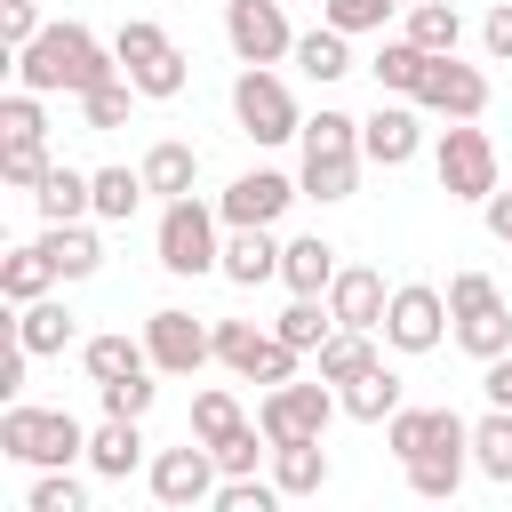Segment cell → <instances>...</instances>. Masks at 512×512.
Returning a JSON list of instances; mask_svg holds the SVG:
<instances>
[{"label": "cell", "instance_id": "22", "mask_svg": "<svg viewBox=\"0 0 512 512\" xmlns=\"http://www.w3.org/2000/svg\"><path fill=\"white\" fill-rule=\"evenodd\" d=\"M136 464H144V432H136V416H104V424L88 432V472L128 480Z\"/></svg>", "mask_w": 512, "mask_h": 512}, {"label": "cell", "instance_id": "26", "mask_svg": "<svg viewBox=\"0 0 512 512\" xmlns=\"http://www.w3.org/2000/svg\"><path fill=\"white\" fill-rule=\"evenodd\" d=\"M272 480H280V496H320L328 488V448L320 440H280L272 448Z\"/></svg>", "mask_w": 512, "mask_h": 512}, {"label": "cell", "instance_id": "33", "mask_svg": "<svg viewBox=\"0 0 512 512\" xmlns=\"http://www.w3.org/2000/svg\"><path fill=\"white\" fill-rule=\"evenodd\" d=\"M80 368H88L96 384H112V376H136V368H152V352H144L136 336H88V344H80Z\"/></svg>", "mask_w": 512, "mask_h": 512}, {"label": "cell", "instance_id": "16", "mask_svg": "<svg viewBox=\"0 0 512 512\" xmlns=\"http://www.w3.org/2000/svg\"><path fill=\"white\" fill-rule=\"evenodd\" d=\"M360 144H304V168H296V184H304V200H352L360 192Z\"/></svg>", "mask_w": 512, "mask_h": 512}, {"label": "cell", "instance_id": "45", "mask_svg": "<svg viewBox=\"0 0 512 512\" xmlns=\"http://www.w3.org/2000/svg\"><path fill=\"white\" fill-rule=\"evenodd\" d=\"M0 136H48V112H40V88H8L0 96Z\"/></svg>", "mask_w": 512, "mask_h": 512}, {"label": "cell", "instance_id": "51", "mask_svg": "<svg viewBox=\"0 0 512 512\" xmlns=\"http://www.w3.org/2000/svg\"><path fill=\"white\" fill-rule=\"evenodd\" d=\"M480 40H488V56H496V64H512V0H496V8L480 16Z\"/></svg>", "mask_w": 512, "mask_h": 512}, {"label": "cell", "instance_id": "40", "mask_svg": "<svg viewBox=\"0 0 512 512\" xmlns=\"http://www.w3.org/2000/svg\"><path fill=\"white\" fill-rule=\"evenodd\" d=\"M232 376H248V384H288V376H296V344L272 328V336H256V344H248V360H240Z\"/></svg>", "mask_w": 512, "mask_h": 512}, {"label": "cell", "instance_id": "29", "mask_svg": "<svg viewBox=\"0 0 512 512\" xmlns=\"http://www.w3.org/2000/svg\"><path fill=\"white\" fill-rule=\"evenodd\" d=\"M296 64H304V80H344L352 72V32H336V24H320V32H304L296 40Z\"/></svg>", "mask_w": 512, "mask_h": 512}, {"label": "cell", "instance_id": "46", "mask_svg": "<svg viewBox=\"0 0 512 512\" xmlns=\"http://www.w3.org/2000/svg\"><path fill=\"white\" fill-rule=\"evenodd\" d=\"M384 16H392V0H320V24H336V32H384Z\"/></svg>", "mask_w": 512, "mask_h": 512}, {"label": "cell", "instance_id": "52", "mask_svg": "<svg viewBox=\"0 0 512 512\" xmlns=\"http://www.w3.org/2000/svg\"><path fill=\"white\" fill-rule=\"evenodd\" d=\"M24 368H32V352H24V336L8 328V352H0V400H16V392H24Z\"/></svg>", "mask_w": 512, "mask_h": 512}, {"label": "cell", "instance_id": "37", "mask_svg": "<svg viewBox=\"0 0 512 512\" xmlns=\"http://www.w3.org/2000/svg\"><path fill=\"white\" fill-rule=\"evenodd\" d=\"M48 168H56L48 160V136H0V184L8 192H32Z\"/></svg>", "mask_w": 512, "mask_h": 512}, {"label": "cell", "instance_id": "39", "mask_svg": "<svg viewBox=\"0 0 512 512\" xmlns=\"http://www.w3.org/2000/svg\"><path fill=\"white\" fill-rule=\"evenodd\" d=\"M456 344H464L472 360H496V352H512V312H504V304H488V312L456 320Z\"/></svg>", "mask_w": 512, "mask_h": 512}, {"label": "cell", "instance_id": "27", "mask_svg": "<svg viewBox=\"0 0 512 512\" xmlns=\"http://www.w3.org/2000/svg\"><path fill=\"white\" fill-rule=\"evenodd\" d=\"M368 72H376V88H384V96H416V88H424V72H432V48H416V40L400 32V40H384V48H376V64H368Z\"/></svg>", "mask_w": 512, "mask_h": 512}, {"label": "cell", "instance_id": "19", "mask_svg": "<svg viewBox=\"0 0 512 512\" xmlns=\"http://www.w3.org/2000/svg\"><path fill=\"white\" fill-rule=\"evenodd\" d=\"M32 208H40V224H80V216H96V176L56 160V168L32 184Z\"/></svg>", "mask_w": 512, "mask_h": 512}, {"label": "cell", "instance_id": "2", "mask_svg": "<svg viewBox=\"0 0 512 512\" xmlns=\"http://www.w3.org/2000/svg\"><path fill=\"white\" fill-rule=\"evenodd\" d=\"M0 456H16V464H72V456H88V432H80V416L72 408H24V400H8V416H0Z\"/></svg>", "mask_w": 512, "mask_h": 512}, {"label": "cell", "instance_id": "31", "mask_svg": "<svg viewBox=\"0 0 512 512\" xmlns=\"http://www.w3.org/2000/svg\"><path fill=\"white\" fill-rule=\"evenodd\" d=\"M88 176H96V216H104V224H128V216L144 208V192H152L144 168H88Z\"/></svg>", "mask_w": 512, "mask_h": 512}, {"label": "cell", "instance_id": "21", "mask_svg": "<svg viewBox=\"0 0 512 512\" xmlns=\"http://www.w3.org/2000/svg\"><path fill=\"white\" fill-rule=\"evenodd\" d=\"M336 272H344V264H336V248H328L320 232H304V240L280 248V280H288V296H328Z\"/></svg>", "mask_w": 512, "mask_h": 512}, {"label": "cell", "instance_id": "15", "mask_svg": "<svg viewBox=\"0 0 512 512\" xmlns=\"http://www.w3.org/2000/svg\"><path fill=\"white\" fill-rule=\"evenodd\" d=\"M288 200H304V184L296 176H280V168H248V176H232L224 184V224H280L288 216Z\"/></svg>", "mask_w": 512, "mask_h": 512}, {"label": "cell", "instance_id": "8", "mask_svg": "<svg viewBox=\"0 0 512 512\" xmlns=\"http://www.w3.org/2000/svg\"><path fill=\"white\" fill-rule=\"evenodd\" d=\"M144 480H152V496H160L168 512H192V504H216L224 464H216L208 440H184V448H160V456L144 464Z\"/></svg>", "mask_w": 512, "mask_h": 512}, {"label": "cell", "instance_id": "30", "mask_svg": "<svg viewBox=\"0 0 512 512\" xmlns=\"http://www.w3.org/2000/svg\"><path fill=\"white\" fill-rule=\"evenodd\" d=\"M464 464H472V448H424V456H408V488L440 504V496L464 488Z\"/></svg>", "mask_w": 512, "mask_h": 512}, {"label": "cell", "instance_id": "14", "mask_svg": "<svg viewBox=\"0 0 512 512\" xmlns=\"http://www.w3.org/2000/svg\"><path fill=\"white\" fill-rule=\"evenodd\" d=\"M416 112H424L416 96L376 104V112L360 120V152H368L376 168H408V160H416V144H424V120H416Z\"/></svg>", "mask_w": 512, "mask_h": 512}, {"label": "cell", "instance_id": "23", "mask_svg": "<svg viewBox=\"0 0 512 512\" xmlns=\"http://www.w3.org/2000/svg\"><path fill=\"white\" fill-rule=\"evenodd\" d=\"M136 168H144V184H152L160 200H184V192H192V176H200V152H192L184 136H160Z\"/></svg>", "mask_w": 512, "mask_h": 512}, {"label": "cell", "instance_id": "13", "mask_svg": "<svg viewBox=\"0 0 512 512\" xmlns=\"http://www.w3.org/2000/svg\"><path fill=\"white\" fill-rule=\"evenodd\" d=\"M416 104L440 112V120H480V112H488V72H480V64H456V56H432Z\"/></svg>", "mask_w": 512, "mask_h": 512}, {"label": "cell", "instance_id": "18", "mask_svg": "<svg viewBox=\"0 0 512 512\" xmlns=\"http://www.w3.org/2000/svg\"><path fill=\"white\" fill-rule=\"evenodd\" d=\"M384 304H392V288H384V272H368V264H344V272L328 280L336 328H384Z\"/></svg>", "mask_w": 512, "mask_h": 512}, {"label": "cell", "instance_id": "24", "mask_svg": "<svg viewBox=\"0 0 512 512\" xmlns=\"http://www.w3.org/2000/svg\"><path fill=\"white\" fill-rule=\"evenodd\" d=\"M40 248H48L56 280H88V272H104V240H96L88 224H48V232H40Z\"/></svg>", "mask_w": 512, "mask_h": 512}, {"label": "cell", "instance_id": "35", "mask_svg": "<svg viewBox=\"0 0 512 512\" xmlns=\"http://www.w3.org/2000/svg\"><path fill=\"white\" fill-rule=\"evenodd\" d=\"M472 464L512 488V408H488V416L472 424Z\"/></svg>", "mask_w": 512, "mask_h": 512}, {"label": "cell", "instance_id": "5", "mask_svg": "<svg viewBox=\"0 0 512 512\" xmlns=\"http://www.w3.org/2000/svg\"><path fill=\"white\" fill-rule=\"evenodd\" d=\"M232 120H240V136H256V144L304 136V112H296V96H288V80H280L272 64H248V72L232 80Z\"/></svg>", "mask_w": 512, "mask_h": 512}, {"label": "cell", "instance_id": "6", "mask_svg": "<svg viewBox=\"0 0 512 512\" xmlns=\"http://www.w3.org/2000/svg\"><path fill=\"white\" fill-rule=\"evenodd\" d=\"M336 408H344V400L328 392V376H320V384H296V376H288V384H264L256 424H264V440L280 448V440H320Z\"/></svg>", "mask_w": 512, "mask_h": 512}, {"label": "cell", "instance_id": "42", "mask_svg": "<svg viewBox=\"0 0 512 512\" xmlns=\"http://www.w3.org/2000/svg\"><path fill=\"white\" fill-rule=\"evenodd\" d=\"M96 392H104V416H136V424H144L160 384H152V368H136V376H112V384H96Z\"/></svg>", "mask_w": 512, "mask_h": 512}, {"label": "cell", "instance_id": "3", "mask_svg": "<svg viewBox=\"0 0 512 512\" xmlns=\"http://www.w3.org/2000/svg\"><path fill=\"white\" fill-rule=\"evenodd\" d=\"M112 56H120V72L136 80V96H152V104H168V96H184V48L152 24V16H128L120 32H112Z\"/></svg>", "mask_w": 512, "mask_h": 512}, {"label": "cell", "instance_id": "55", "mask_svg": "<svg viewBox=\"0 0 512 512\" xmlns=\"http://www.w3.org/2000/svg\"><path fill=\"white\" fill-rule=\"evenodd\" d=\"M392 8H416V0H392Z\"/></svg>", "mask_w": 512, "mask_h": 512}, {"label": "cell", "instance_id": "7", "mask_svg": "<svg viewBox=\"0 0 512 512\" xmlns=\"http://www.w3.org/2000/svg\"><path fill=\"white\" fill-rule=\"evenodd\" d=\"M432 168H440V192H448V200H488V192H496V144H488V128L448 120Z\"/></svg>", "mask_w": 512, "mask_h": 512}, {"label": "cell", "instance_id": "56", "mask_svg": "<svg viewBox=\"0 0 512 512\" xmlns=\"http://www.w3.org/2000/svg\"><path fill=\"white\" fill-rule=\"evenodd\" d=\"M504 248H512V240H504Z\"/></svg>", "mask_w": 512, "mask_h": 512}, {"label": "cell", "instance_id": "4", "mask_svg": "<svg viewBox=\"0 0 512 512\" xmlns=\"http://www.w3.org/2000/svg\"><path fill=\"white\" fill-rule=\"evenodd\" d=\"M216 216H224V208H200L192 192H184V200H168V208H160V272H176V280L216 272V264H224Z\"/></svg>", "mask_w": 512, "mask_h": 512}, {"label": "cell", "instance_id": "48", "mask_svg": "<svg viewBox=\"0 0 512 512\" xmlns=\"http://www.w3.org/2000/svg\"><path fill=\"white\" fill-rule=\"evenodd\" d=\"M264 448H272V440H264V424H240V432H224V440H216V464H224V480H232V472H256V456H264Z\"/></svg>", "mask_w": 512, "mask_h": 512}, {"label": "cell", "instance_id": "25", "mask_svg": "<svg viewBox=\"0 0 512 512\" xmlns=\"http://www.w3.org/2000/svg\"><path fill=\"white\" fill-rule=\"evenodd\" d=\"M336 400H344V416H352V424H384V416L400 408V376L376 360V368H360L352 384H336Z\"/></svg>", "mask_w": 512, "mask_h": 512}, {"label": "cell", "instance_id": "36", "mask_svg": "<svg viewBox=\"0 0 512 512\" xmlns=\"http://www.w3.org/2000/svg\"><path fill=\"white\" fill-rule=\"evenodd\" d=\"M408 40H416V48H432V56H456L464 16H456L448 0H416V8H408Z\"/></svg>", "mask_w": 512, "mask_h": 512}, {"label": "cell", "instance_id": "9", "mask_svg": "<svg viewBox=\"0 0 512 512\" xmlns=\"http://www.w3.org/2000/svg\"><path fill=\"white\" fill-rule=\"evenodd\" d=\"M448 328H456L448 320V288H432V280H400L392 288V304H384V344L392 352H432Z\"/></svg>", "mask_w": 512, "mask_h": 512}, {"label": "cell", "instance_id": "53", "mask_svg": "<svg viewBox=\"0 0 512 512\" xmlns=\"http://www.w3.org/2000/svg\"><path fill=\"white\" fill-rule=\"evenodd\" d=\"M480 392H488V408H512V352L480 360Z\"/></svg>", "mask_w": 512, "mask_h": 512}, {"label": "cell", "instance_id": "49", "mask_svg": "<svg viewBox=\"0 0 512 512\" xmlns=\"http://www.w3.org/2000/svg\"><path fill=\"white\" fill-rule=\"evenodd\" d=\"M0 40L8 48H32L40 40V0H0Z\"/></svg>", "mask_w": 512, "mask_h": 512}, {"label": "cell", "instance_id": "20", "mask_svg": "<svg viewBox=\"0 0 512 512\" xmlns=\"http://www.w3.org/2000/svg\"><path fill=\"white\" fill-rule=\"evenodd\" d=\"M16 336H24L32 360H48V352H64V344L80 336V320H72L64 296H32V304H16Z\"/></svg>", "mask_w": 512, "mask_h": 512}, {"label": "cell", "instance_id": "38", "mask_svg": "<svg viewBox=\"0 0 512 512\" xmlns=\"http://www.w3.org/2000/svg\"><path fill=\"white\" fill-rule=\"evenodd\" d=\"M128 104H136V80H128V72H112V80H96V88L80 96V112H88L96 136H104V128H128Z\"/></svg>", "mask_w": 512, "mask_h": 512}, {"label": "cell", "instance_id": "44", "mask_svg": "<svg viewBox=\"0 0 512 512\" xmlns=\"http://www.w3.org/2000/svg\"><path fill=\"white\" fill-rule=\"evenodd\" d=\"M272 504H280V480H256V472L216 480V512H272Z\"/></svg>", "mask_w": 512, "mask_h": 512}, {"label": "cell", "instance_id": "43", "mask_svg": "<svg viewBox=\"0 0 512 512\" xmlns=\"http://www.w3.org/2000/svg\"><path fill=\"white\" fill-rule=\"evenodd\" d=\"M32 512H88V488L72 480V464H48L32 480Z\"/></svg>", "mask_w": 512, "mask_h": 512}, {"label": "cell", "instance_id": "11", "mask_svg": "<svg viewBox=\"0 0 512 512\" xmlns=\"http://www.w3.org/2000/svg\"><path fill=\"white\" fill-rule=\"evenodd\" d=\"M224 40H232L240 64H280V56H296V32H288L280 0H224Z\"/></svg>", "mask_w": 512, "mask_h": 512}, {"label": "cell", "instance_id": "41", "mask_svg": "<svg viewBox=\"0 0 512 512\" xmlns=\"http://www.w3.org/2000/svg\"><path fill=\"white\" fill-rule=\"evenodd\" d=\"M240 424H248V416H240V400H232L224 384L192 392V440H208V448H216V440H224V432H240Z\"/></svg>", "mask_w": 512, "mask_h": 512}, {"label": "cell", "instance_id": "34", "mask_svg": "<svg viewBox=\"0 0 512 512\" xmlns=\"http://www.w3.org/2000/svg\"><path fill=\"white\" fill-rule=\"evenodd\" d=\"M360 368H376V328H336V336L320 344V376H328V384H352Z\"/></svg>", "mask_w": 512, "mask_h": 512}, {"label": "cell", "instance_id": "54", "mask_svg": "<svg viewBox=\"0 0 512 512\" xmlns=\"http://www.w3.org/2000/svg\"><path fill=\"white\" fill-rule=\"evenodd\" d=\"M480 208H488V232H496V240H512V192H488Z\"/></svg>", "mask_w": 512, "mask_h": 512}, {"label": "cell", "instance_id": "17", "mask_svg": "<svg viewBox=\"0 0 512 512\" xmlns=\"http://www.w3.org/2000/svg\"><path fill=\"white\" fill-rule=\"evenodd\" d=\"M280 248H288V240H272V224H232L216 272H224L232 288H264V280H280Z\"/></svg>", "mask_w": 512, "mask_h": 512}, {"label": "cell", "instance_id": "47", "mask_svg": "<svg viewBox=\"0 0 512 512\" xmlns=\"http://www.w3.org/2000/svg\"><path fill=\"white\" fill-rule=\"evenodd\" d=\"M488 304H504L488 272H456V280H448V320H472V312H488Z\"/></svg>", "mask_w": 512, "mask_h": 512}, {"label": "cell", "instance_id": "50", "mask_svg": "<svg viewBox=\"0 0 512 512\" xmlns=\"http://www.w3.org/2000/svg\"><path fill=\"white\" fill-rule=\"evenodd\" d=\"M256 336H264V328H256V320H216V360H224V368H240V360H248V344H256Z\"/></svg>", "mask_w": 512, "mask_h": 512}, {"label": "cell", "instance_id": "28", "mask_svg": "<svg viewBox=\"0 0 512 512\" xmlns=\"http://www.w3.org/2000/svg\"><path fill=\"white\" fill-rule=\"evenodd\" d=\"M48 288H56V264H48L40 240H24V248L0 256V296H8V304H32V296H48Z\"/></svg>", "mask_w": 512, "mask_h": 512}, {"label": "cell", "instance_id": "1", "mask_svg": "<svg viewBox=\"0 0 512 512\" xmlns=\"http://www.w3.org/2000/svg\"><path fill=\"white\" fill-rule=\"evenodd\" d=\"M120 56L88 32V24H40L32 48H16V80L40 88V96H88L96 80H112Z\"/></svg>", "mask_w": 512, "mask_h": 512}, {"label": "cell", "instance_id": "12", "mask_svg": "<svg viewBox=\"0 0 512 512\" xmlns=\"http://www.w3.org/2000/svg\"><path fill=\"white\" fill-rule=\"evenodd\" d=\"M384 448L408 464V456H424V448H472V424L456 416V408H392L384 416Z\"/></svg>", "mask_w": 512, "mask_h": 512}, {"label": "cell", "instance_id": "10", "mask_svg": "<svg viewBox=\"0 0 512 512\" xmlns=\"http://www.w3.org/2000/svg\"><path fill=\"white\" fill-rule=\"evenodd\" d=\"M144 352H152L160 376H192V368L216 360V328H200L184 304H160V312L144 320Z\"/></svg>", "mask_w": 512, "mask_h": 512}, {"label": "cell", "instance_id": "32", "mask_svg": "<svg viewBox=\"0 0 512 512\" xmlns=\"http://www.w3.org/2000/svg\"><path fill=\"white\" fill-rule=\"evenodd\" d=\"M272 328H280L296 352H320V344L336 336V312H328V296H288V312H280Z\"/></svg>", "mask_w": 512, "mask_h": 512}]
</instances>
